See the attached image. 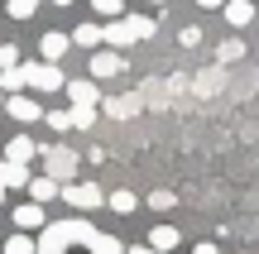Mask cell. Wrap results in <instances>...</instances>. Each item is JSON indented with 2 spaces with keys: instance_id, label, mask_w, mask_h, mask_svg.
I'll return each instance as SVG.
<instances>
[{
  "instance_id": "1",
  "label": "cell",
  "mask_w": 259,
  "mask_h": 254,
  "mask_svg": "<svg viewBox=\"0 0 259 254\" xmlns=\"http://www.w3.org/2000/svg\"><path fill=\"white\" fill-rule=\"evenodd\" d=\"M96 240V226L87 216H72V221H58V226H44V235L34 240V254H67L77 245H92Z\"/></svg>"
},
{
  "instance_id": "28",
  "label": "cell",
  "mask_w": 259,
  "mask_h": 254,
  "mask_svg": "<svg viewBox=\"0 0 259 254\" xmlns=\"http://www.w3.org/2000/svg\"><path fill=\"white\" fill-rule=\"evenodd\" d=\"M178 43H183V48H197V43H202V29H183V34H178Z\"/></svg>"
},
{
  "instance_id": "32",
  "label": "cell",
  "mask_w": 259,
  "mask_h": 254,
  "mask_svg": "<svg viewBox=\"0 0 259 254\" xmlns=\"http://www.w3.org/2000/svg\"><path fill=\"white\" fill-rule=\"evenodd\" d=\"M125 254H158V249H149V245H135V249H125Z\"/></svg>"
},
{
  "instance_id": "20",
  "label": "cell",
  "mask_w": 259,
  "mask_h": 254,
  "mask_svg": "<svg viewBox=\"0 0 259 254\" xmlns=\"http://www.w3.org/2000/svg\"><path fill=\"white\" fill-rule=\"evenodd\" d=\"M92 10H96V15H106V19H120L125 15V0H92Z\"/></svg>"
},
{
  "instance_id": "13",
  "label": "cell",
  "mask_w": 259,
  "mask_h": 254,
  "mask_svg": "<svg viewBox=\"0 0 259 254\" xmlns=\"http://www.w3.org/2000/svg\"><path fill=\"white\" fill-rule=\"evenodd\" d=\"M24 187H29V201H38V207H44V201H53V197H58V187H63V182H53V178L44 173V178H29Z\"/></svg>"
},
{
  "instance_id": "18",
  "label": "cell",
  "mask_w": 259,
  "mask_h": 254,
  "mask_svg": "<svg viewBox=\"0 0 259 254\" xmlns=\"http://www.w3.org/2000/svg\"><path fill=\"white\" fill-rule=\"evenodd\" d=\"M87 249H92V254H125V245H120L115 235H106V230H96V240H92Z\"/></svg>"
},
{
  "instance_id": "36",
  "label": "cell",
  "mask_w": 259,
  "mask_h": 254,
  "mask_svg": "<svg viewBox=\"0 0 259 254\" xmlns=\"http://www.w3.org/2000/svg\"><path fill=\"white\" fill-rule=\"evenodd\" d=\"M0 201H5V192H0Z\"/></svg>"
},
{
  "instance_id": "5",
  "label": "cell",
  "mask_w": 259,
  "mask_h": 254,
  "mask_svg": "<svg viewBox=\"0 0 259 254\" xmlns=\"http://www.w3.org/2000/svg\"><path fill=\"white\" fill-rule=\"evenodd\" d=\"M0 111H10L19 125H29V120H44V111H38V101L34 96H24V91H15V96H5V106Z\"/></svg>"
},
{
  "instance_id": "30",
  "label": "cell",
  "mask_w": 259,
  "mask_h": 254,
  "mask_svg": "<svg viewBox=\"0 0 259 254\" xmlns=\"http://www.w3.org/2000/svg\"><path fill=\"white\" fill-rule=\"evenodd\" d=\"M192 254H216V245H206V240H197V245H192Z\"/></svg>"
},
{
  "instance_id": "14",
  "label": "cell",
  "mask_w": 259,
  "mask_h": 254,
  "mask_svg": "<svg viewBox=\"0 0 259 254\" xmlns=\"http://www.w3.org/2000/svg\"><path fill=\"white\" fill-rule=\"evenodd\" d=\"M139 96L130 91V96H111V101H106V115H115V120H130V115H139Z\"/></svg>"
},
{
  "instance_id": "17",
  "label": "cell",
  "mask_w": 259,
  "mask_h": 254,
  "mask_svg": "<svg viewBox=\"0 0 259 254\" xmlns=\"http://www.w3.org/2000/svg\"><path fill=\"white\" fill-rule=\"evenodd\" d=\"M106 207H111L115 216H130V211L139 207V197H135V192H111V197H106Z\"/></svg>"
},
{
  "instance_id": "25",
  "label": "cell",
  "mask_w": 259,
  "mask_h": 254,
  "mask_svg": "<svg viewBox=\"0 0 259 254\" xmlns=\"http://www.w3.org/2000/svg\"><path fill=\"white\" fill-rule=\"evenodd\" d=\"M173 201H178V192H163V187H158V192H149V207H154V211H168Z\"/></svg>"
},
{
  "instance_id": "11",
  "label": "cell",
  "mask_w": 259,
  "mask_h": 254,
  "mask_svg": "<svg viewBox=\"0 0 259 254\" xmlns=\"http://www.w3.org/2000/svg\"><path fill=\"white\" fill-rule=\"evenodd\" d=\"M44 207H38V201H24V207H15V226L19 230H44Z\"/></svg>"
},
{
  "instance_id": "19",
  "label": "cell",
  "mask_w": 259,
  "mask_h": 254,
  "mask_svg": "<svg viewBox=\"0 0 259 254\" xmlns=\"http://www.w3.org/2000/svg\"><path fill=\"white\" fill-rule=\"evenodd\" d=\"M0 91H5V96L24 91V77H19V67H0Z\"/></svg>"
},
{
  "instance_id": "2",
  "label": "cell",
  "mask_w": 259,
  "mask_h": 254,
  "mask_svg": "<svg viewBox=\"0 0 259 254\" xmlns=\"http://www.w3.org/2000/svg\"><path fill=\"white\" fill-rule=\"evenodd\" d=\"M38 159H44V173L53 182H72L77 178V154L67 144H38Z\"/></svg>"
},
{
  "instance_id": "31",
  "label": "cell",
  "mask_w": 259,
  "mask_h": 254,
  "mask_svg": "<svg viewBox=\"0 0 259 254\" xmlns=\"http://www.w3.org/2000/svg\"><path fill=\"white\" fill-rule=\"evenodd\" d=\"M197 5H202V10H221L226 0H197Z\"/></svg>"
},
{
  "instance_id": "21",
  "label": "cell",
  "mask_w": 259,
  "mask_h": 254,
  "mask_svg": "<svg viewBox=\"0 0 259 254\" xmlns=\"http://www.w3.org/2000/svg\"><path fill=\"white\" fill-rule=\"evenodd\" d=\"M216 58H221V63H235V58H245V43L240 38H226V43L216 48Z\"/></svg>"
},
{
  "instance_id": "33",
  "label": "cell",
  "mask_w": 259,
  "mask_h": 254,
  "mask_svg": "<svg viewBox=\"0 0 259 254\" xmlns=\"http://www.w3.org/2000/svg\"><path fill=\"white\" fill-rule=\"evenodd\" d=\"M53 5H72V0H53Z\"/></svg>"
},
{
  "instance_id": "27",
  "label": "cell",
  "mask_w": 259,
  "mask_h": 254,
  "mask_svg": "<svg viewBox=\"0 0 259 254\" xmlns=\"http://www.w3.org/2000/svg\"><path fill=\"white\" fill-rule=\"evenodd\" d=\"M0 67H19V48L15 43H0Z\"/></svg>"
},
{
  "instance_id": "7",
  "label": "cell",
  "mask_w": 259,
  "mask_h": 254,
  "mask_svg": "<svg viewBox=\"0 0 259 254\" xmlns=\"http://www.w3.org/2000/svg\"><path fill=\"white\" fill-rule=\"evenodd\" d=\"M120 34H125V48L144 43V38H154V19L149 15H120Z\"/></svg>"
},
{
  "instance_id": "16",
  "label": "cell",
  "mask_w": 259,
  "mask_h": 254,
  "mask_svg": "<svg viewBox=\"0 0 259 254\" xmlns=\"http://www.w3.org/2000/svg\"><path fill=\"white\" fill-rule=\"evenodd\" d=\"M149 249H158V254L178 249V230H173V226H158V230H149Z\"/></svg>"
},
{
  "instance_id": "23",
  "label": "cell",
  "mask_w": 259,
  "mask_h": 254,
  "mask_svg": "<svg viewBox=\"0 0 259 254\" xmlns=\"http://www.w3.org/2000/svg\"><path fill=\"white\" fill-rule=\"evenodd\" d=\"M5 254H34V240H29V235H10L5 240Z\"/></svg>"
},
{
  "instance_id": "8",
  "label": "cell",
  "mask_w": 259,
  "mask_h": 254,
  "mask_svg": "<svg viewBox=\"0 0 259 254\" xmlns=\"http://www.w3.org/2000/svg\"><path fill=\"white\" fill-rule=\"evenodd\" d=\"M67 86V96H72V111H87V106H101V91H96V82H63Z\"/></svg>"
},
{
  "instance_id": "35",
  "label": "cell",
  "mask_w": 259,
  "mask_h": 254,
  "mask_svg": "<svg viewBox=\"0 0 259 254\" xmlns=\"http://www.w3.org/2000/svg\"><path fill=\"white\" fill-rule=\"evenodd\" d=\"M0 106H5V91H0Z\"/></svg>"
},
{
  "instance_id": "4",
  "label": "cell",
  "mask_w": 259,
  "mask_h": 254,
  "mask_svg": "<svg viewBox=\"0 0 259 254\" xmlns=\"http://www.w3.org/2000/svg\"><path fill=\"white\" fill-rule=\"evenodd\" d=\"M58 197H67L77 211H82V216H92V211L106 201V192L96 187V182H67V187H58Z\"/></svg>"
},
{
  "instance_id": "22",
  "label": "cell",
  "mask_w": 259,
  "mask_h": 254,
  "mask_svg": "<svg viewBox=\"0 0 259 254\" xmlns=\"http://www.w3.org/2000/svg\"><path fill=\"white\" fill-rule=\"evenodd\" d=\"M5 10H10V19H29L38 10V0H5Z\"/></svg>"
},
{
  "instance_id": "10",
  "label": "cell",
  "mask_w": 259,
  "mask_h": 254,
  "mask_svg": "<svg viewBox=\"0 0 259 254\" xmlns=\"http://www.w3.org/2000/svg\"><path fill=\"white\" fill-rule=\"evenodd\" d=\"M29 159H38V144L29 139V134H15V139L5 144V163H29Z\"/></svg>"
},
{
  "instance_id": "34",
  "label": "cell",
  "mask_w": 259,
  "mask_h": 254,
  "mask_svg": "<svg viewBox=\"0 0 259 254\" xmlns=\"http://www.w3.org/2000/svg\"><path fill=\"white\" fill-rule=\"evenodd\" d=\"M149 5H168V0H149Z\"/></svg>"
},
{
  "instance_id": "3",
  "label": "cell",
  "mask_w": 259,
  "mask_h": 254,
  "mask_svg": "<svg viewBox=\"0 0 259 254\" xmlns=\"http://www.w3.org/2000/svg\"><path fill=\"white\" fill-rule=\"evenodd\" d=\"M19 77H24L29 91H58V86L67 82L58 63H24V67H19Z\"/></svg>"
},
{
  "instance_id": "12",
  "label": "cell",
  "mask_w": 259,
  "mask_h": 254,
  "mask_svg": "<svg viewBox=\"0 0 259 254\" xmlns=\"http://www.w3.org/2000/svg\"><path fill=\"white\" fill-rule=\"evenodd\" d=\"M221 15H226V24L245 29V24L254 19V5H250V0H226V5H221Z\"/></svg>"
},
{
  "instance_id": "24",
  "label": "cell",
  "mask_w": 259,
  "mask_h": 254,
  "mask_svg": "<svg viewBox=\"0 0 259 254\" xmlns=\"http://www.w3.org/2000/svg\"><path fill=\"white\" fill-rule=\"evenodd\" d=\"M48 130H72V111H48Z\"/></svg>"
},
{
  "instance_id": "26",
  "label": "cell",
  "mask_w": 259,
  "mask_h": 254,
  "mask_svg": "<svg viewBox=\"0 0 259 254\" xmlns=\"http://www.w3.org/2000/svg\"><path fill=\"white\" fill-rule=\"evenodd\" d=\"M96 120V106H87V111H72V130H92Z\"/></svg>"
},
{
  "instance_id": "29",
  "label": "cell",
  "mask_w": 259,
  "mask_h": 254,
  "mask_svg": "<svg viewBox=\"0 0 259 254\" xmlns=\"http://www.w3.org/2000/svg\"><path fill=\"white\" fill-rule=\"evenodd\" d=\"M5 187H10V163L0 159V192H5Z\"/></svg>"
},
{
  "instance_id": "6",
  "label": "cell",
  "mask_w": 259,
  "mask_h": 254,
  "mask_svg": "<svg viewBox=\"0 0 259 254\" xmlns=\"http://www.w3.org/2000/svg\"><path fill=\"white\" fill-rule=\"evenodd\" d=\"M120 72H125V53H115V48L92 53V77H120Z\"/></svg>"
},
{
  "instance_id": "9",
  "label": "cell",
  "mask_w": 259,
  "mask_h": 254,
  "mask_svg": "<svg viewBox=\"0 0 259 254\" xmlns=\"http://www.w3.org/2000/svg\"><path fill=\"white\" fill-rule=\"evenodd\" d=\"M67 48H72V38H67V34H58V29H48V34L38 38V53H44V63H58Z\"/></svg>"
},
{
  "instance_id": "15",
  "label": "cell",
  "mask_w": 259,
  "mask_h": 254,
  "mask_svg": "<svg viewBox=\"0 0 259 254\" xmlns=\"http://www.w3.org/2000/svg\"><path fill=\"white\" fill-rule=\"evenodd\" d=\"M67 38H72L77 48H101V24H77Z\"/></svg>"
}]
</instances>
